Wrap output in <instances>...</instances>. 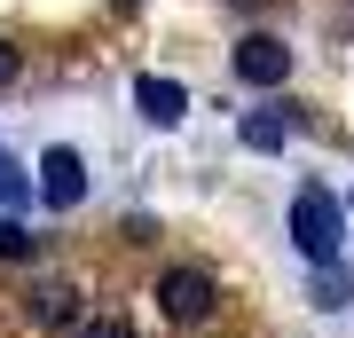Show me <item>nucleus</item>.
<instances>
[{
    "label": "nucleus",
    "mask_w": 354,
    "mask_h": 338,
    "mask_svg": "<svg viewBox=\"0 0 354 338\" xmlns=\"http://www.w3.org/2000/svg\"><path fill=\"white\" fill-rule=\"evenodd\" d=\"M291 244H299L315 267H339V244H346V205L330 197L323 181H307L299 197H291Z\"/></svg>",
    "instance_id": "nucleus-1"
},
{
    "label": "nucleus",
    "mask_w": 354,
    "mask_h": 338,
    "mask_svg": "<svg viewBox=\"0 0 354 338\" xmlns=\"http://www.w3.org/2000/svg\"><path fill=\"white\" fill-rule=\"evenodd\" d=\"M158 307L174 314V323H205V314L221 307L213 299V276H205V267H165V276H158Z\"/></svg>",
    "instance_id": "nucleus-2"
},
{
    "label": "nucleus",
    "mask_w": 354,
    "mask_h": 338,
    "mask_svg": "<svg viewBox=\"0 0 354 338\" xmlns=\"http://www.w3.org/2000/svg\"><path fill=\"white\" fill-rule=\"evenodd\" d=\"M39 197H48L55 213H71V205L87 197V158H79L71 142H55V150L39 158Z\"/></svg>",
    "instance_id": "nucleus-3"
},
{
    "label": "nucleus",
    "mask_w": 354,
    "mask_h": 338,
    "mask_svg": "<svg viewBox=\"0 0 354 338\" xmlns=\"http://www.w3.org/2000/svg\"><path fill=\"white\" fill-rule=\"evenodd\" d=\"M236 79H244V87H283V79H291V48H283L276 32L236 39Z\"/></svg>",
    "instance_id": "nucleus-4"
},
{
    "label": "nucleus",
    "mask_w": 354,
    "mask_h": 338,
    "mask_svg": "<svg viewBox=\"0 0 354 338\" xmlns=\"http://www.w3.org/2000/svg\"><path fill=\"white\" fill-rule=\"evenodd\" d=\"M134 111L150 118V126H181V111H189V95H181V79H134Z\"/></svg>",
    "instance_id": "nucleus-5"
},
{
    "label": "nucleus",
    "mask_w": 354,
    "mask_h": 338,
    "mask_svg": "<svg viewBox=\"0 0 354 338\" xmlns=\"http://www.w3.org/2000/svg\"><path fill=\"white\" fill-rule=\"evenodd\" d=\"M24 314H32L39 330H55V323H71V291H64V283H39L32 299H24Z\"/></svg>",
    "instance_id": "nucleus-6"
},
{
    "label": "nucleus",
    "mask_w": 354,
    "mask_h": 338,
    "mask_svg": "<svg viewBox=\"0 0 354 338\" xmlns=\"http://www.w3.org/2000/svg\"><path fill=\"white\" fill-rule=\"evenodd\" d=\"M236 134H244V150H283V118H276V111H252Z\"/></svg>",
    "instance_id": "nucleus-7"
},
{
    "label": "nucleus",
    "mask_w": 354,
    "mask_h": 338,
    "mask_svg": "<svg viewBox=\"0 0 354 338\" xmlns=\"http://www.w3.org/2000/svg\"><path fill=\"white\" fill-rule=\"evenodd\" d=\"M32 205V181H24V165L16 158H0V213H24Z\"/></svg>",
    "instance_id": "nucleus-8"
},
{
    "label": "nucleus",
    "mask_w": 354,
    "mask_h": 338,
    "mask_svg": "<svg viewBox=\"0 0 354 338\" xmlns=\"http://www.w3.org/2000/svg\"><path fill=\"white\" fill-rule=\"evenodd\" d=\"M0 260H32V236H24L16 213H0Z\"/></svg>",
    "instance_id": "nucleus-9"
},
{
    "label": "nucleus",
    "mask_w": 354,
    "mask_h": 338,
    "mask_svg": "<svg viewBox=\"0 0 354 338\" xmlns=\"http://www.w3.org/2000/svg\"><path fill=\"white\" fill-rule=\"evenodd\" d=\"M79 338H142L127 314H87V323H79Z\"/></svg>",
    "instance_id": "nucleus-10"
},
{
    "label": "nucleus",
    "mask_w": 354,
    "mask_h": 338,
    "mask_svg": "<svg viewBox=\"0 0 354 338\" xmlns=\"http://www.w3.org/2000/svg\"><path fill=\"white\" fill-rule=\"evenodd\" d=\"M315 307H346V276L339 267H315Z\"/></svg>",
    "instance_id": "nucleus-11"
},
{
    "label": "nucleus",
    "mask_w": 354,
    "mask_h": 338,
    "mask_svg": "<svg viewBox=\"0 0 354 338\" xmlns=\"http://www.w3.org/2000/svg\"><path fill=\"white\" fill-rule=\"evenodd\" d=\"M16 63H24V55H16L8 39H0V87H8V79H16Z\"/></svg>",
    "instance_id": "nucleus-12"
},
{
    "label": "nucleus",
    "mask_w": 354,
    "mask_h": 338,
    "mask_svg": "<svg viewBox=\"0 0 354 338\" xmlns=\"http://www.w3.org/2000/svg\"><path fill=\"white\" fill-rule=\"evenodd\" d=\"M236 8H260V0H236Z\"/></svg>",
    "instance_id": "nucleus-13"
}]
</instances>
